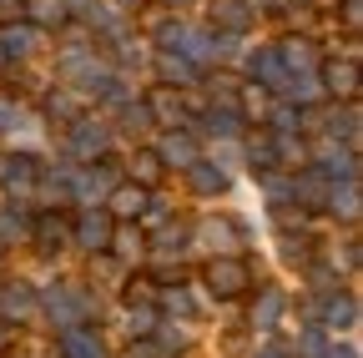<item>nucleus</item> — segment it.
I'll return each mask as SVG.
<instances>
[{"mask_svg":"<svg viewBox=\"0 0 363 358\" xmlns=\"http://www.w3.org/2000/svg\"><path fill=\"white\" fill-rule=\"evenodd\" d=\"M207 283H212L217 293H242V288H247V273H242V262L217 257V262L207 267Z\"/></svg>","mask_w":363,"mask_h":358,"instance_id":"obj_1","label":"nucleus"},{"mask_svg":"<svg viewBox=\"0 0 363 358\" xmlns=\"http://www.w3.org/2000/svg\"><path fill=\"white\" fill-rule=\"evenodd\" d=\"M106 237H111L106 217H86V222H81V242H86V247H106Z\"/></svg>","mask_w":363,"mask_h":358,"instance_id":"obj_2","label":"nucleus"},{"mask_svg":"<svg viewBox=\"0 0 363 358\" xmlns=\"http://www.w3.org/2000/svg\"><path fill=\"white\" fill-rule=\"evenodd\" d=\"M136 207H142V192H136V187H121V192L111 197V212H121V217H131Z\"/></svg>","mask_w":363,"mask_h":358,"instance_id":"obj_3","label":"nucleus"},{"mask_svg":"<svg viewBox=\"0 0 363 358\" xmlns=\"http://www.w3.org/2000/svg\"><path fill=\"white\" fill-rule=\"evenodd\" d=\"M157 172H162V162H157L152 152L136 157V182H157Z\"/></svg>","mask_w":363,"mask_h":358,"instance_id":"obj_4","label":"nucleus"},{"mask_svg":"<svg viewBox=\"0 0 363 358\" xmlns=\"http://www.w3.org/2000/svg\"><path fill=\"white\" fill-rule=\"evenodd\" d=\"M328 86L348 96V91H353V71H348V66H328Z\"/></svg>","mask_w":363,"mask_h":358,"instance_id":"obj_5","label":"nucleus"},{"mask_svg":"<svg viewBox=\"0 0 363 358\" xmlns=\"http://www.w3.org/2000/svg\"><path fill=\"white\" fill-rule=\"evenodd\" d=\"M66 348H71V358H101V348H96V343H91L86 333H76V338H71Z\"/></svg>","mask_w":363,"mask_h":358,"instance_id":"obj_6","label":"nucleus"},{"mask_svg":"<svg viewBox=\"0 0 363 358\" xmlns=\"http://www.w3.org/2000/svg\"><path fill=\"white\" fill-rule=\"evenodd\" d=\"M197 187H202V192H212V187L222 192V187H227V177H222V172H207V167H202V172H197Z\"/></svg>","mask_w":363,"mask_h":358,"instance_id":"obj_7","label":"nucleus"},{"mask_svg":"<svg viewBox=\"0 0 363 358\" xmlns=\"http://www.w3.org/2000/svg\"><path fill=\"white\" fill-rule=\"evenodd\" d=\"M278 313H283L278 293H267V298H262V308H257V318H262V323H272V318H278Z\"/></svg>","mask_w":363,"mask_h":358,"instance_id":"obj_8","label":"nucleus"},{"mask_svg":"<svg viewBox=\"0 0 363 358\" xmlns=\"http://www.w3.org/2000/svg\"><path fill=\"white\" fill-rule=\"evenodd\" d=\"M328 318H333V323H348V318H353V303H348V298L333 303V308H328Z\"/></svg>","mask_w":363,"mask_h":358,"instance_id":"obj_9","label":"nucleus"},{"mask_svg":"<svg viewBox=\"0 0 363 358\" xmlns=\"http://www.w3.org/2000/svg\"><path fill=\"white\" fill-rule=\"evenodd\" d=\"M262 358H283V353H278V348H267V353H262Z\"/></svg>","mask_w":363,"mask_h":358,"instance_id":"obj_10","label":"nucleus"}]
</instances>
